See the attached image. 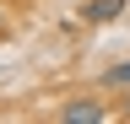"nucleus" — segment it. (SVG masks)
I'll list each match as a JSON object with an SVG mask.
<instances>
[{
  "mask_svg": "<svg viewBox=\"0 0 130 124\" xmlns=\"http://www.w3.org/2000/svg\"><path fill=\"white\" fill-rule=\"evenodd\" d=\"M54 119L60 124H103L108 119V103H98V97H65L54 108Z\"/></svg>",
  "mask_w": 130,
  "mask_h": 124,
  "instance_id": "nucleus-1",
  "label": "nucleus"
},
{
  "mask_svg": "<svg viewBox=\"0 0 130 124\" xmlns=\"http://www.w3.org/2000/svg\"><path fill=\"white\" fill-rule=\"evenodd\" d=\"M98 86H103V92H125L130 86V59H114V65L98 76Z\"/></svg>",
  "mask_w": 130,
  "mask_h": 124,
  "instance_id": "nucleus-3",
  "label": "nucleus"
},
{
  "mask_svg": "<svg viewBox=\"0 0 130 124\" xmlns=\"http://www.w3.org/2000/svg\"><path fill=\"white\" fill-rule=\"evenodd\" d=\"M125 6H130V0H87V6H81V22H87V27H103L114 16H125Z\"/></svg>",
  "mask_w": 130,
  "mask_h": 124,
  "instance_id": "nucleus-2",
  "label": "nucleus"
},
{
  "mask_svg": "<svg viewBox=\"0 0 130 124\" xmlns=\"http://www.w3.org/2000/svg\"><path fill=\"white\" fill-rule=\"evenodd\" d=\"M6 33H11V27H6V11H0V38H6Z\"/></svg>",
  "mask_w": 130,
  "mask_h": 124,
  "instance_id": "nucleus-4",
  "label": "nucleus"
}]
</instances>
